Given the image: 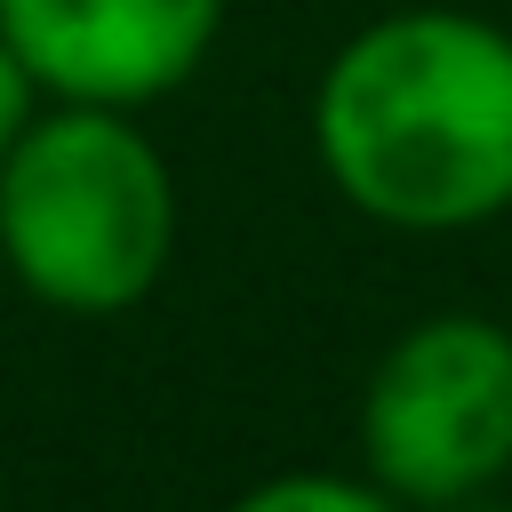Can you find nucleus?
<instances>
[{
	"instance_id": "obj_1",
	"label": "nucleus",
	"mask_w": 512,
	"mask_h": 512,
	"mask_svg": "<svg viewBox=\"0 0 512 512\" xmlns=\"http://www.w3.org/2000/svg\"><path fill=\"white\" fill-rule=\"evenodd\" d=\"M328 184L400 232H464L512 208V32L464 8H400L352 32L312 96Z\"/></svg>"
},
{
	"instance_id": "obj_2",
	"label": "nucleus",
	"mask_w": 512,
	"mask_h": 512,
	"mask_svg": "<svg viewBox=\"0 0 512 512\" xmlns=\"http://www.w3.org/2000/svg\"><path fill=\"white\" fill-rule=\"evenodd\" d=\"M176 248V176L112 104L32 112L0 160V256L56 312H128Z\"/></svg>"
},
{
	"instance_id": "obj_3",
	"label": "nucleus",
	"mask_w": 512,
	"mask_h": 512,
	"mask_svg": "<svg viewBox=\"0 0 512 512\" xmlns=\"http://www.w3.org/2000/svg\"><path fill=\"white\" fill-rule=\"evenodd\" d=\"M360 448L392 504H448L512 472V328L416 320L360 392Z\"/></svg>"
},
{
	"instance_id": "obj_4",
	"label": "nucleus",
	"mask_w": 512,
	"mask_h": 512,
	"mask_svg": "<svg viewBox=\"0 0 512 512\" xmlns=\"http://www.w3.org/2000/svg\"><path fill=\"white\" fill-rule=\"evenodd\" d=\"M224 32V0H0V40L32 88L136 112L184 88Z\"/></svg>"
},
{
	"instance_id": "obj_5",
	"label": "nucleus",
	"mask_w": 512,
	"mask_h": 512,
	"mask_svg": "<svg viewBox=\"0 0 512 512\" xmlns=\"http://www.w3.org/2000/svg\"><path fill=\"white\" fill-rule=\"evenodd\" d=\"M232 512H400L384 488H360V480H336V472H280L264 488H248Z\"/></svg>"
},
{
	"instance_id": "obj_6",
	"label": "nucleus",
	"mask_w": 512,
	"mask_h": 512,
	"mask_svg": "<svg viewBox=\"0 0 512 512\" xmlns=\"http://www.w3.org/2000/svg\"><path fill=\"white\" fill-rule=\"evenodd\" d=\"M32 96H40V88H32V72H24V64H16V48L0 40V160H8V144L24 136V120H32Z\"/></svg>"
},
{
	"instance_id": "obj_7",
	"label": "nucleus",
	"mask_w": 512,
	"mask_h": 512,
	"mask_svg": "<svg viewBox=\"0 0 512 512\" xmlns=\"http://www.w3.org/2000/svg\"><path fill=\"white\" fill-rule=\"evenodd\" d=\"M424 512H512V504H496L488 488H472V496H448V504H424Z\"/></svg>"
}]
</instances>
